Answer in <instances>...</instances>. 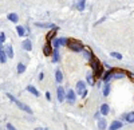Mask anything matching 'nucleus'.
Segmentation results:
<instances>
[{"instance_id":"nucleus-26","label":"nucleus","mask_w":134,"mask_h":130,"mask_svg":"<svg viewBox=\"0 0 134 130\" xmlns=\"http://www.w3.org/2000/svg\"><path fill=\"white\" fill-rule=\"evenodd\" d=\"M52 55H54V56H52V60H54V62H58V60H59V52H58V48H55V50H54Z\"/></svg>"},{"instance_id":"nucleus-29","label":"nucleus","mask_w":134,"mask_h":130,"mask_svg":"<svg viewBox=\"0 0 134 130\" xmlns=\"http://www.w3.org/2000/svg\"><path fill=\"white\" fill-rule=\"evenodd\" d=\"M87 82H89V85H94V79H93V75H91V74H89V75H87Z\"/></svg>"},{"instance_id":"nucleus-19","label":"nucleus","mask_w":134,"mask_h":130,"mask_svg":"<svg viewBox=\"0 0 134 130\" xmlns=\"http://www.w3.org/2000/svg\"><path fill=\"white\" fill-rule=\"evenodd\" d=\"M16 32L19 34V36H24V35H26V30H24V27L18 26V27H16Z\"/></svg>"},{"instance_id":"nucleus-10","label":"nucleus","mask_w":134,"mask_h":130,"mask_svg":"<svg viewBox=\"0 0 134 130\" xmlns=\"http://www.w3.org/2000/svg\"><path fill=\"white\" fill-rule=\"evenodd\" d=\"M122 127V122L121 121H114L111 125H110V127L109 130H118V129H121Z\"/></svg>"},{"instance_id":"nucleus-27","label":"nucleus","mask_w":134,"mask_h":130,"mask_svg":"<svg viewBox=\"0 0 134 130\" xmlns=\"http://www.w3.org/2000/svg\"><path fill=\"white\" fill-rule=\"evenodd\" d=\"M109 93H110V85H105V87H103V95L107 97Z\"/></svg>"},{"instance_id":"nucleus-32","label":"nucleus","mask_w":134,"mask_h":130,"mask_svg":"<svg viewBox=\"0 0 134 130\" xmlns=\"http://www.w3.org/2000/svg\"><path fill=\"white\" fill-rule=\"evenodd\" d=\"M7 129H8V130H16V129H15V126L11 125V123H7Z\"/></svg>"},{"instance_id":"nucleus-6","label":"nucleus","mask_w":134,"mask_h":130,"mask_svg":"<svg viewBox=\"0 0 134 130\" xmlns=\"http://www.w3.org/2000/svg\"><path fill=\"white\" fill-rule=\"evenodd\" d=\"M56 93H58V101H59V102H63V101H64L66 93H64V89H63L62 86H59V87H58Z\"/></svg>"},{"instance_id":"nucleus-25","label":"nucleus","mask_w":134,"mask_h":130,"mask_svg":"<svg viewBox=\"0 0 134 130\" xmlns=\"http://www.w3.org/2000/svg\"><path fill=\"white\" fill-rule=\"evenodd\" d=\"M26 71V66L23 64V63H18V73L19 74H23Z\"/></svg>"},{"instance_id":"nucleus-2","label":"nucleus","mask_w":134,"mask_h":130,"mask_svg":"<svg viewBox=\"0 0 134 130\" xmlns=\"http://www.w3.org/2000/svg\"><path fill=\"white\" fill-rule=\"evenodd\" d=\"M67 46L70 47V50L75 51V52H79V51H83L85 50V46L82 44L79 40H75V39H69Z\"/></svg>"},{"instance_id":"nucleus-1","label":"nucleus","mask_w":134,"mask_h":130,"mask_svg":"<svg viewBox=\"0 0 134 130\" xmlns=\"http://www.w3.org/2000/svg\"><path fill=\"white\" fill-rule=\"evenodd\" d=\"M90 64H91V69H93V71H94V75H95V78L102 77V71H103V67L101 66L99 60H98L95 56H94L91 60H90Z\"/></svg>"},{"instance_id":"nucleus-4","label":"nucleus","mask_w":134,"mask_h":130,"mask_svg":"<svg viewBox=\"0 0 134 130\" xmlns=\"http://www.w3.org/2000/svg\"><path fill=\"white\" fill-rule=\"evenodd\" d=\"M67 42H69V39H66V38L55 39V40L52 42V46L55 47V48H58L59 46H64V44H67Z\"/></svg>"},{"instance_id":"nucleus-12","label":"nucleus","mask_w":134,"mask_h":130,"mask_svg":"<svg viewBox=\"0 0 134 130\" xmlns=\"http://www.w3.org/2000/svg\"><path fill=\"white\" fill-rule=\"evenodd\" d=\"M106 126H107V122H106L105 118H101L99 121H98V129L99 130H105Z\"/></svg>"},{"instance_id":"nucleus-28","label":"nucleus","mask_w":134,"mask_h":130,"mask_svg":"<svg viewBox=\"0 0 134 130\" xmlns=\"http://www.w3.org/2000/svg\"><path fill=\"white\" fill-rule=\"evenodd\" d=\"M55 34H56V28H55L52 32H50L48 35H47V40H51V39H54V38H55Z\"/></svg>"},{"instance_id":"nucleus-15","label":"nucleus","mask_w":134,"mask_h":130,"mask_svg":"<svg viewBox=\"0 0 134 130\" xmlns=\"http://www.w3.org/2000/svg\"><path fill=\"white\" fill-rule=\"evenodd\" d=\"M86 7V0H79V2L77 3V10L78 11H83Z\"/></svg>"},{"instance_id":"nucleus-5","label":"nucleus","mask_w":134,"mask_h":130,"mask_svg":"<svg viewBox=\"0 0 134 130\" xmlns=\"http://www.w3.org/2000/svg\"><path fill=\"white\" fill-rule=\"evenodd\" d=\"M86 91V83L83 81H79L77 83V93L81 94V95H83V93Z\"/></svg>"},{"instance_id":"nucleus-35","label":"nucleus","mask_w":134,"mask_h":130,"mask_svg":"<svg viewBox=\"0 0 134 130\" xmlns=\"http://www.w3.org/2000/svg\"><path fill=\"white\" fill-rule=\"evenodd\" d=\"M35 130H47V129H42V127H36Z\"/></svg>"},{"instance_id":"nucleus-3","label":"nucleus","mask_w":134,"mask_h":130,"mask_svg":"<svg viewBox=\"0 0 134 130\" xmlns=\"http://www.w3.org/2000/svg\"><path fill=\"white\" fill-rule=\"evenodd\" d=\"M8 98H10V99L12 101V102H15V103L18 105V107H19V109L24 110V111H26V113H28V114H32V110L30 109V106H27V105H24V103H23V102L18 101L16 98H15V97L12 95V94H8Z\"/></svg>"},{"instance_id":"nucleus-13","label":"nucleus","mask_w":134,"mask_h":130,"mask_svg":"<svg viewBox=\"0 0 134 130\" xmlns=\"http://www.w3.org/2000/svg\"><path fill=\"white\" fill-rule=\"evenodd\" d=\"M27 91H30L31 94H34L35 97H39V95H40V93H39L38 90L34 87V86H27Z\"/></svg>"},{"instance_id":"nucleus-31","label":"nucleus","mask_w":134,"mask_h":130,"mask_svg":"<svg viewBox=\"0 0 134 130\" xmlns=\"http://www.w3.org/2000/svg\"><path fill=\"white\" fill-rule=\"evenodd\" d=\"M4 40H6V35L4 34H0V44H3Z\"/></svg>"},{"instance_id":"nucleus-8","label":"nucleus","mask_w":134,"mask_h":130,"mask_svg":"<svg viewBox=\"0 0 134 130\" xmlns=\"http://www.w3.org/2000/svg\"><path fill=\"white\" fill-rule=\"evenodd\" d=\"M114 71H115V70H114V69H109L107 71H106V73L103 74V75H102V79H103L105 82H109V79H110V78L113 77Z\"/></svg>"},{"instance_id":"nucleus-30","label":"nucleus","mask_w":134,"mask_h":130,"mask_svg":"<svg viewBox=\"0 0 134 130\" xmlns=\"http://www.w3.org/2000/svg\"><path fill=\"white\" fill-rule=\"evenodd\" d=\"M111 56H114V58H117V59H122V55L119 54V52H111Z\"/></svg>"},{"instance_id":"nucleus-22","label":"nucleus","mask_w":134,"mask_h":130,"mask_svg":"<svg viewBox=\"0 0 134 130\" xmlns=\"http://www.w3.org/2000/svg\"><path fill=\"white\" fill-rule=\"evenodd\" d=\"M8 20L14 22V23H18L19 18H18V15H16V14H10V15H8Z\"/></svg>"},{"instance_id":"nucleus-24","label":"nucleus","mask_w":134,"mask_h":130,"mask_svg":"<svg viewBox=\"0 0 134 130\" xmlns=\"http://www.w3.org/2000/svg\"><path fill=\"white\" fill-rule=\"evenodd\" d=\"M123 77H126V74L125 73H118L117 70L114 71V74H113V78H117V79H119V78H123Z\"/></svg>"},{"instance_id":"nucleus-7","label":"nucleus","mask_w":134,"mask_h":130,"mask_svg":"<svg viewBox=\"0 0 134 130\" xmlns=\"http://www.w3.org/2000/svg\"><path fill=\"white\" fill-rule=\"evenodd\" d=\"M54 52V50H52V46L50 44V43H46L44 47H43V54L46 55V56H50L51 54Z\"/></svg>"},{"instance_id":"nucleus-20","label":"nucleus","mask_w":134,"mask_h":130,"mask_svg":"<svg viewBox=\"0 0 134 130\" xmlns=\"http://www.w3.org/2000/svg\"><path fill=\"white\" fill-rule=\"evenodd\" d=\"M6 54L8 55V58H14V50H12V46H11V44L7 46V51H6Z\"/></svg>"},{"instance_id":"nucleus-11","label":"nucleus","mask_w":134,"mask_h":130,"mask_svg":"<svg viewBox=\"0 0 134 130\" xmlns=\"http://www.w3.org/2000/svg\"><path fill=\"white\" fill-rule=\"evenodd\" d=\"M6 60H7V54L3 50V46L0 44V63H6Z\"/></svg>"},{"instance_id":"nucleus-21","label":"nucleus","mask_w":134,"mask_h":130,"mask_svg":"<svg viewBox=\"0 0 134 130\" xmlns=\"http://www.w3.org/2000/svg\"><path fill=\"white\" fill-rule=\"evenodd\" d=\"M83 56H85L86 59H89V60H91V59L94 58V55L91 54V51H90V50H86L85 52H83Z\"/></svg>"},{"instance_id":"nucleus-17","label":"nucleus","mask_w":134,"mask_h":130,"mask_svg":"<svg viewBox=\"0 0 134 130\" xmlns=\"http://www.w3.org/2000/svg\"><path fill=\"white\" fill-rule=\"evenodd\" d=\"M125 118H126V121L127 122H130V123H133L134 122V111H130V113H127L125 115Z\"/></svg>"},{"instance_id":"nucleus-23","label":"nucleus","mask_w":134,"mask_h":130,"mask_svg":"<svg viewBox=\"0 0 134 130\" xmlns=\"http://www.w3.org/2000/svg\"><path fill=\"white\" fill-rule=\"evenodd\" d=\"M38 27H43V28H56L54 24H44V23H36Z\"/></svg>"},{"instance_id":"nucleus-18","label":"nucleus","mask_w":134,"mask_h":130,"mask_svg":"<svg viewBox=\"0 0 134 130\" xmlns=\"http://www.w3.org/2000/svg\"><path fill=\"white\" fill-rule=\"evenodd\" d=\"M101 114H103V115H107L109 114V106L106 103H103L101 106Z\"/></svg>"},{"instance_id":"nucleus-16","label":"nucleus","mask_w":134,"mask_h":130,"mask_svg":"<svg viewBox=\"0 0 134 130\" xmlns=\"http://www.w3.org/2000/svg\"><path fill=\"white\" fill-rule=\"evenodd\" d=\"M55 79H56L58 83H60V82L63 81V74L60 70H56V73H55Z\"/></svg>"},{"instance_id":"nucleus-33","label":"nucleus","mask_w":134,"mask_h":130,"mask_svg":"<svg viewBox=\"0 0 134 130\" xmlns=\"http://www.w3.org/2000/svg\"><path fill=\"white\" fill-rule=\"evenodd\" d=\"M46 98H47V99H48V101L51 99V94H50L48 91H47V93H46Z\"/></svg>"},{"instance_id":"nucleus-9","label":"nucleus","mask_w":134,"mask_h":130,"mask_svg":"<svg viewBox=\"0 0 134 130\" xmlns=\"http://www.w3.org/2000/svg\"><path fill=\"white\" fill-rule=\"evenodd\" d=\"M66 98L69 99L70 103H73V102L75 101V91H73V90H69V91H67V94H66Z\"/></svg>"},{"instance_id":"nucleus-14","label":"nucleus","mask_w":134,"mask_h":130,"mask_svg":"<svg viewBox=\"0 0 134 130\" xmlns=\"http://www.w3.org/2000/svg\"><path fill=\"white\" fill-rule=\"evenodd\" d=\"M23 48L27 50V51H31V50H32V44H31L30 39H27V40L23 42Z\"/></svg>"},{"instance_id":"nucleus-34","label":"nucleus","mask_w":134,"mask_h":130,"mask_svg":"<svg viewBox=\"0 0 134 130\" xmlns=\"http://www.w3.org/2000/svg\"><path fill=\"white\" fill-rule=\"evenodd\" d=\"M43 77H44V75H43V73L39 74V81H42V79H43Z\"/></svg>"}]
</instances>
